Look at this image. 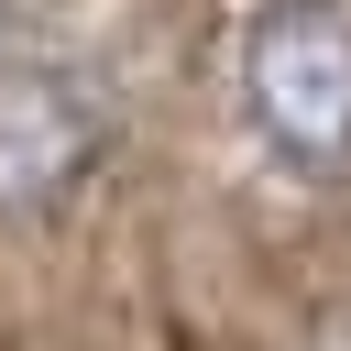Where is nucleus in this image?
Segmentation results:
<instances>
[{
  "label": "nucleus",
  "mask_w": 351,
  "mask_h": 351,
  "mask_svg": "<svg viewBox=\"0 0 351 351\" xmlns=\"http://www.w3.org/2000/svg\"><path fill=\"white\" fill-rule=\"evenodd\" d=\"M241 121L296 176H351V11L340 0H274L241 22Z\"/></svg>",
  "instance_id": "nucleus-1"
}]
</instances>
